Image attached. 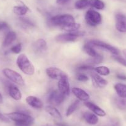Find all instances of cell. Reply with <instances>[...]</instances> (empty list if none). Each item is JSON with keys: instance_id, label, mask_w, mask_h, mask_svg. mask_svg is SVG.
<instances>
[{"instance_id": "obj_10", "label": "cell", "mask_w": 126, "mask_h": 126, "mask_svg": "<svg viewBox=\"0 0 126 126\" xmlns=\"http://www.w3.org/2000/svg\"><path fill=\"white\" fill-rule=\"evenodd\" d=\"M93 85L96 88H103L108 85V81L105 79L102 78L100 75L98 74L96 72H92L90 74Z\"/></svg>"}, {"instance_id": "obj_36", "label": "cell", "mask_w": 126, "mask_h": 126, "mask_svg": "<svg viewBox=\"0 0 126 126\" xmlns=\"http://www.w3.org/2000/svg\"><path fill=\"white\" fill-rule=\"evenodd\" d=\"M0 120L1 121H3V122H7V123L10 122V119H9L5 114H1V112H0Z\"/></svg>"}, {"instance_id": "obj_35", "label": "cell", "mask_w": 126, "mask_h": 126, "mask_svg": "<svg viewBox=\"0 0 126 126\" xmlns=\"http://www.w3.org/2000/svg\"><path fill=\"white\" fill-rule=\"evenodd\" d=\"M20 20H21L22 23L24 24L25 25H27V26H30V27H33L34 26V24L29 19H28L27 18L25 17H20Z\"/></svg>"}, {"instance_id": "obj_7", "label": "cell", "mask_w": 126, "mask_h": 126, "mask_svg": "<svg viewBox=\"0 0 126 126\" xmlns=\"http://www.w3.org/2000/svg\"><path fill=\"white\" fill-rule=\"evenodd\" d=\"M3 73L6 78L10 80L13 83H15L19 85H24L25 84L24 79L22 76L16 71L9 68H5L3 70Z\"/></svg>"}, {"instance_id": "obj_1", "label": "cell", "mask_w": 126, "mask_h": 126, "mask_svg": "<svg viewBox=\"0 0 126 126\" xmlns=\"http://www.w3.org/2000/svg\"><path fill=\"white\" fill-rule=\"evenodd\" d=\"M6 116L14 121L17 126H29L33 123L34 119L29 114L22 112H13L6 114Z\"/></svg>"}, {"instance_id": "obj_20", "label": "cell", "mask_w": 126, "mask_h": 126, "mask_svg": "<svg viewBox=\"0 0 126 126\" xmlns=\"http://www.w3.org/2000/svg\"><path fill=\"white\" fill-rule=\"evenodd\" d=\"M80 24L74 22L66 25H63V26L61 27V29L64 31L67 32V33H72V32H77L80 29Z\"/></svg>"}, {"instance_id": "obj_26", "label": "cell", "mask_w": 126, "mask_h": 126, "mask_svg": "<svg viewBox=\"0 0 126 126\" xmlns=\"http://www.w3.org/2000/svg\"><path fill=\"white\" fill-rule=\"evenodd\" d=\"M94 72L97 73L100 76H108L110 74V70L106 66H98V67H94Z\"/></svg>"}, {"instance_id": "obj_23", "label": "cell", "mask_w": 126, "mask_h": 126, "mask_svg": "<svg viewBox=\"0 0 126 126\" xmlns=\"http://www.w3.org/2000/svg\"><path fill=\"white\" fill-rule=\"evenodd\" d=\"M35 48L39 52H45L48 49V46H47V42L44 39H38L35 42Z\"/></svg>"}, {"instance_id": "obj_34", "label": "cell", "mask_w": 126, "mask_h": 126, "mask_svg": "<svg viewBox=\"0 0 126 126\" xmlns=\"http://www.w3.org/2000/svg\"><path fill=\"white\" fill-rule=\"evenodd\" d=\"M76 79L79 81H80V82H87L88 80V76H86L84 74H77Z\"/></svg>"}, {"instance_id": "obj_15", "label": "cell", "mask_w": 126, "mask_h": 126, "mask_svg": "<svg viewBox=\"0 0 126 126\" xmlns=\"http://www.w3.org/2000/svg\"><path fill=\"white\" fill-rule=\"evenodd\" d=\"M9 96L14 100L18 101L22 98V93L20 90L15 85L11 83L8 87Z\"/></svg>"}, {"instance_id": "obj_11", "label": "cell", "mask_w": 126, "mask_h": 126, "mask_svg": "<svg viewBox=\"0 0 126 126\" xmlns=\"http://www.w3.org/2000/svg\"><path fill=\"white\" fill-rule=\"evenodd\" d=\"M72 93L79 101L86 102L90 98V95L84 90L78 87H74L72 90Z\"/></svg>"}, {"instance_id": "obj_42", "label": "cell", "mask_w": 126, "mask_h": 126, "mask_svg": "<svg viewBox=\"0 0 126 126\" xmlns=\"http://www.w3.org/2000/svg\"><path fill=\"white\" fill-rule=\"evenodd\" d=\"M1 30V22H0V31Z\"/></svg>"}, {"instance_id": "obj_6", "label": "cell", "mask_w": 126, "mask_h": 126, "mask_svg": "<svg viewBox=\"0 0 126 126\" xmlns=\"http://www.w3.org/2000/svg\"><path fill=\"white\" fill-rule=\"evenodd\" d=\"M84 33L81 32H76L72 33H66L58 35L56 37V41L59 43H69L77 40L79 37L83 35Z\"/></svg>"}, {"instance_id": "obj_41", "label": "cell", "mask_w": 126, "mask_h": 126, "mask_svg": "<svg viewBox=\"0 0 126 126\" xmlns=\"http://www.w3.org/2000/svg\"><path fill=\"white\" fill-rule=\"evenodd\" d=\"M123 53H124V55L125 56V57L126 58V49H124L123 50Z\"/></svg>"}, {"instance_id": "obj_22", "label": "cell", "mask_w": 126, "mask_h": 126, "mask_svg": "<svg viewBox=\"0 0 126 126\" xmlns=\"http://www.w3.org/2000/svg\"><path fill=\"white\" fill-rule=\"evenodd\" d=\"M83 51H84L86 54L89 55L90 56H91L92 58L97 57L100 55V54H98V53L94 49V47L88 44L87 43H85V44L83 45Z\"/></svg>"}, {"instance_id": "obj_4", "label": "cell", "mask_w": 126, "mask_h": 126, "mask_svg": "<svg viewBox=\"0 0 126 126\" xmlns=\"http://www.w3.org/2000/svg\"><path fill=\"white\" fill-rule=\"evenodd\" d=\"M85 19L88 25L92 27H96L102 22V17L98 12L93 9H89L86 13Z\"/></svg>"}, {"instance_id": "obj_12", "label": "cell", "mask_w": 126, "mask_h": 126, "mask_svg": "<svg viewBox=\"0 0 126 126\" xmlns=\"http://www.w3.org/2000/svg\"><path fill=\"white\" fill-rule=\"evenodd\" d=\"M46 73L49 78L58 80L64 74L65 72L57 67H49L46 69Z\"/></svg>"}, {"instance_id": "obj_38", "label": "cell", "mask_w": 126, "mask_h": 126, "mask_svg": "<svg viewBox=\"0 0 126 126\" xmlns=\"http://www.w3.org/2000/svg\"><path fill=\"white\" fill-rule=\"evenodd\" d=\"M116 77H117V78H118L120 80H126V76H125L124 74H118L116 75Z\"/></svg>"}, {"instance_id": "obj_31", "label": "cell", "mask_w": 126, "mask_h": 126, "mask_svg": "<svg viewBox=\"0 0 126 126\" xmlns=\"http://www.w3.org/2000/svg\"><path fill=\"white\" fill-rule=\"evenodd\" d=\"M112 58H113L116 61H117V63H119V64H122V66L126 67V59H125L124 58H122V57L120 56L119 55H112Z\"/></svg>"}, {"instance_id": "obj_16", "label": "cell", "mask_w": 126, "mask_h": 126, "mask_svg": "<svg viewBox=\"0 0 126 126\" xmlns=\"http://www.w3.org/2000/svg\"><path fill=\"white\" fill-rule=\"evenodd\" d=\"M18 5L15 6L13 8V11L14 14L16 15L19 16H24L28 11L29 9L23 2L21 1H18Z\"/></svg>"}, {"instance_id": "obj_8", "label": "cell", "mask_w": 126, "mask_h": 126, "mask_svg": "<svg viewBox=\"0 0 126 126\" xmlns=\"http://www.w3.org/2000/svg\"><path fill=\"white\" fill-rule=\"evenodd\" d=\"M58 91L66 96L69 95L70 93V84L69 78L66 73L58 79Z\"/></svg>"}, {"instance_id": "obj_32", "label": "cell", "mask_w": 126, "mask_h": 126, "mask_svg": "<svg viewBox=\"0 0 126 126\" xmlns=\"http://www.w3.org/2000/svg\"><path fill=\"white\" fill-rule=\"evenodd\" d=\"M22 50V44L21 43H17L14 46L11 47V51L14 54H19L20 53Z\"/></svg>"}, {"instance_id": "obj_13", "label": "cell", "mask_w": 126, "mask_h": 126, "mask_svg": "<svg viewBox=\"0 0 126 126\" xmlns=\"http://www.w3.org/2000/svg\"><path fill=\"white\" fill-rule=\"evenodd\" d=\"M85 105L91 111L98 116L100 117H104L106 116V112L103 109H101L100 106H97L93 103L90 102V101H86L85 103Z\"/></svg>"}, {"instance_id": "obj_30", "label": "cell", "mask_w": 126, "mask_h": 126, "mask_svg": "<svg viewBox=\"0 0 126 126\" xmlns=\"http://www.w3.org/2000/svg\"><path fill=\"white\" fill-rule=\"evenodd\" d=\"M103 56L101 55L98 56L97 57H94V58H92L88 59L87 61V62L88 63V65L91 64H100L101 62L103 61Z\"/></svg>"}, {"instance_id": "obj_39", "label": "cell", "mask_w": 126, "mask_h": 126, "mask_svg": "<svg viewBox=\"0 0 126 126\" xmlns=\"http://www.w3.org/2000/svg\"><path fill=\"white\" fill-rule=\"evenodd\" d=\"M56 124L58 126H67V124H66L64 123H57Z\"/></svg>"}, {"instance_id": "obj_9", "label": "cell", "mask_w": 126, "mask_h": 126, "mask_svg": "<svg viewBox=\"0 0 126 126\" xmlns=\"http://www.w3.org/2000/svg\"><path fill=\"white\" fill-rule=\"evenodd\" d=\"M116 28L120 32H126V16L121 13H117L115 16Z\"/></svg>"}, {"instance_id": "obj_29", "label": "cell", "mask_w": 126, "mask_h": 126, "mask_svg": "<svg viewBox=\"0 0 126 126\" xmlns=\"http://www.w3.org/2000/svg\"><path fill=\"white\" fill-rule=\"evenodd\" d=\"M74 6L77 9H83L89 6V0H77Z\"/></svg>"}, {"instance_id": "obj_28", "label": "cell", "mask_w": 126, "mask_h": 126, "mask_svg": "<svg viewBox=\"0 0 126 126\" xmlns=\"http://www.w3.org/2000/svg\"><path fill=\"white\" fill-rule=\"evenodd\" d=\"M115 105L120 110H126V98H116L114 100Z\"/></svg>"}, {"instance_id": "obj_2", "label": "cell", "mask_w": 126, "mask_h": 126, "mask_svg": "<svg viewBox=\"0 0 126 126\" xmlns=\"http://www.w3.org/2000/svg\"><path fill=\"white\" fill-rule=\"evenodd\" d=\"M16 64L20 71L25 74L32 76L35 73V67L25 54H21L17 58Z\"/></svg>"}, {"instance_id": "obj_3", "label": "cell", "mask_w": 126, "mask_h": 126, "mask_svg": "<svg viewBox=\"0 0 126 126\" xmlns=\"http://www.w3.org/2000/svg\"><path fill=\"white\" fill-rule=\"evenodd\" d=\"M76 22L74 17L70 14L56 15L51 18L50 23L54 26L62 27L67 24Z\"/></svg>"}, {"instance_id": "obj_21", "label": "cell", "mask_w": 126, "mask_h": 126, "mask_svg": "<svg viewBox=\"0 0 126 126\" xmlns=\"http://www.w3.org/2000/svg\"><path fill=\"white\" fill-rule=\"evenodd\" d=\"M114 89L119 97L126 98V85L123 83H116Z\"/></svg>"}, {"instance_id": "obj_14", "label": "cell", "mask_w": 126, "mask_h": 126, "mask_svg": "<svg viewBox=\"0 0 126 126\" xmlns=\"http://www.w3.org/2000/svg\"><path fill=\"white\" fill-rule=\"evenodd\" d=\"M26 102L30 106L35 109H41L43 108V102L40 99L35 96H29L25 99Z\"/></svg>"}, {"instance_id": "obj_37", "label": "cell", "mask_w": 126, "mask_h": 126, "mask_svg": "<svg viewBox=\"0 0 126 126\" xmlns=\"http://www.w3.org/2000/svg\"><path fill=\"white\" fill-rule=\"evenodd\" d=\"M71 0H56V3L59 5H64L68 3Z\"/></svg>"}, {"instance_id": "obj_25", "label": "cell", "mask_w": 126, "mask_h": 126, "mask_svg": "<svg viewBox=\"0 0 126 126\" xmlns=\"http://www.w3.org/2000/svg\"><path fill=\"white\" fill-rule=\"evenodd\" d=\"M89 6L98 10L103 9L105 6V3L101 0H89Z\"/></svg>"}, {"instance_id": "obj_18", "label": "cell", "mask_w": 126, "mask_h": 126, "mask_svg": "<svg viewBox=\"0 0 126 126\" xmlns=\"http://www.w3.org/2000/svg\"><path fill=\"white\" fill-rule=\"evenodd\" d=\"M16 33L14 32H8L6 34L5 37H4V41H3V47H4V48L9 47L13 42L15 41V40L16 39Z\"/></svg>"}, {"instance_id": "obj_5", "label": "cell", "mask_w": 126, "mask_h": 126, "mask_svg": "<svg viewBox=\"0 0 126 126\" xmlns=\"http://www.w3.org/2000/svg\"><path fill=\"white\" fill-rule=\"evenodd\" d=\"M87 43L93 47H97L100 49L107 51L113 55H119L120 52L117 48L102 41L98 40H91L88 41Z\"/></svg>"}, {"instance_id": "obj_40", "label": "cell", "mask_w": 126, "mask_h": 126, "mask_svg": "<svg viewBox=\"0 0 126 126\" xmlns=\"http://www.w3.org/2000/svg\"><path fill=\"white\" fill-rule=\"evenodd\" d=\"M3 98L2 96L1 93H0V103H3Z\"/></svg>"}, {"instance_id": "obj_43", "label": "cell", "mask_w": 126, "mask_h": 126, "mask_svg": "<svg viewBox=\"0 0 126 126\" xmlns=\"http://www.w3.org/2000/svg\"><path fill=\"white\" fill-rule=\"evenodd\" d=\"M52 126L51 125H50V124H46V125H45V126Z\"/></svg>"}, {"instance_id": "obj_17", "label": "cell", "mask_w": 126, "mask_h": 126, "mask_svg": "<svg viewBox=\"0 0 126 126\" xmlns=\"http://www.w3.org/2000/svg\"><path fill=\"white\" fill-rule=\"evenodd\" d=\"M83 117L85 122L90 125H96L99 121L98 116L89 111L85 112L83 114Z\"/></svg>"}, {"instance_id": "obj_24", "label": "cell", "mask_w": 126, "mask_h": 126, "mask_svg": "<svg viewBox=\"0 0 126 126\" xmlns=\"http://www.w3.org/2000/svg\"><path fill=\"white\" fill-rule=\"evenodd\" d=\"M66 96V95H64V94H63V93H61V92H59V91L56 90L55 94H54V98H53L52 104L55 105H59L60 104H61L63 101H64Z\"/></svg>"}, {"instance_id": "obj_19", "label": "cell", "mask_w": 126, "mask_h": 126, "mask_svg": "<svg viewBox=\"0 0 126 126\" xmlns=\"http://www.w3.org/2000/svg\"><path fill=\"white\" fill-rule=\"evenodd\" d=\"M45 111L53 118L57 120H61L62 116L58 109L52 106H47L45 108Z\"/></svg>"}, {"instance_id": "obj_27", "label": "cell", "mask_w": 126, "mask_h": 126, "mask_svg": "<svg viewBox=\"0 0 126 126\" xmlns=\"http://www.w3.org/2000/svg\"><path fill=\"white\" fill-rule=\"evenodd\" d=\"M79 105V100H76L74 102L72 103L71 105L68 107L67 111H66V116H70L77 110Z\"/></svg>"}, {"instance_id": "obj_33", "label": "cell", "mask_w": 126, "mask_h": 126, "mask_svg": "<svg viewBox=\"0 0 126 126\" xmlns=\"http://www.w3.org/2000/svg\"><path fill=\"white\" fill-rule=\"evenodd\" d=\"M94 67H92L91 65H87V64H84V65H82V66H80V67H79L77 69V71H93V70H94Z\"/></svg>"}]
</instances>
